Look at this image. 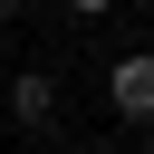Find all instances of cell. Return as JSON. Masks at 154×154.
<instances>
[{
	"instance_id": "1",
	"label": "cell",
	"mask_w": 154,
	"mask_h": 154,
	"mask_svg": "<svg viewBox=\"0 0 154 154\" xmlns=\"http://www.w3.org/2000/svg\"><path fill=\"white\" fill-rule=\"evenodd\" d=\"M106 116L116 125H154V48H125V58H106Z\"/></svg>"
},
{
	"instance_id": "2",
	"label": "cell",
	"mask_w": 154,
	"mask_h": 154,
	"mask_svg": "<svg viewBox=\"0 0 154 154\" xmlns=\"http://www.w3.org/2000/svg\"><path fill=\"white\" fill-rule=\"evenodd\" d=\"M0 106H10L19 135H48L58 125V67H10L0 77Z\"/></svg>"
},
{
	"instance_id": "3",
	"label": "cell",
	"mask_w": 154,
	"mask_h": 154,
	"mask_svg": "<svg viewBox=\"0 0 154 154\" xmlns=\"http://www.w3.org/2000/svg\"><path fill=\"white\" fill-rule=\"evenodd\" d=\"M67 10H77V19H106V10H125V0H67Z\"/></svg>"
},
{
	"instance_id": "4",
	"label": "cell",
	"mask_w": 154,
	"mask_h": 154,
	"mask_svg": "<svg viewBox=\"0 0 154 154\" xmlns=\"http://www.w3.org/2000/svg\"><path fill=\"white\" fill-rule=\"evenodd\" d=\"M0 19H29V0H0Z\"/></svg>"
},
{
	"instance_id": "5",
	"label": "cell",
	"mask_w": 154,
	"mask_h": 154,
	"mask_svg": "<svg viewBox=\"0 0 154 154\" xmlns=\"http://www.w3.org/2000/svg\"><path fill=\"white\" fill-rule=\"evenodd\" d=\"M77 154H116V144H77Z\"/></svg>"
},
{
	"instance_id": "6",
	"label": "cell",
	"mask_w": 154,
	"mask_h": 154,
	"mask_svg": "<svg viewBox=\"0 0 154 154\" xmlns=\"http://www.w3.org/2000/svg\"><path fill=\"white\" fill-rule=\"evenodd\" d=\"M0 77H10V48H0Z\"/></svg>"
}]
</instances>
